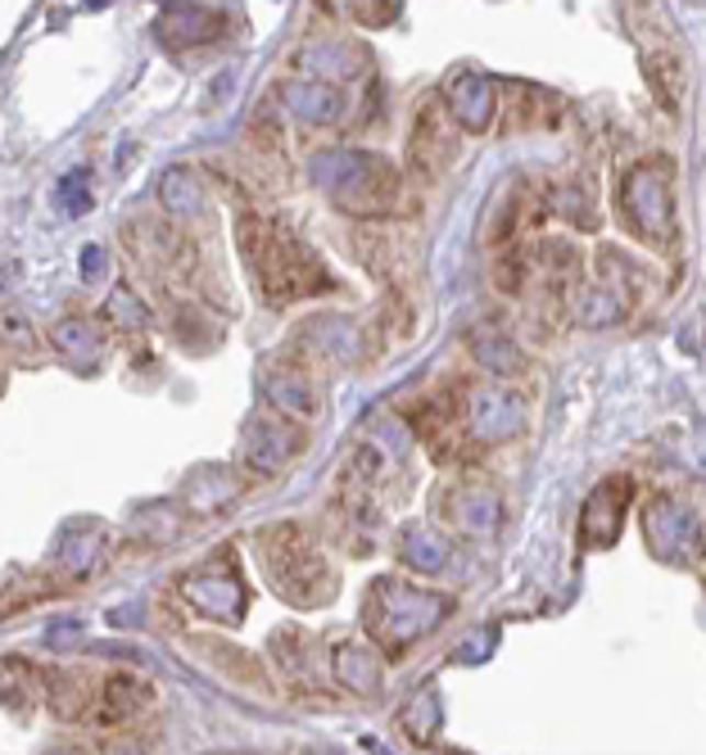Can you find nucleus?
Listing matches in <instances>:
<instances>
[{"label": "nucleus", "mask_w": 706, "mask_h": 755, "mask_svg": "<svg viewBox=\"0 0 706 755\" xmlns=\"http://www.w3.org/2000/svg\"><path fill=\"white\" fill-rule=\"evenodd\" d=\"M453 155V132H449V113L439 104H426L413 123V168L422 177H439V168Z\"/></svg>", "instance_id": "obj_1"}, {"label": "nucleus", "mask_w": 706, "mask_h": 755, "mask_svg": "<svg viewBox=\"0 0 706 755\" xmlns=\"http://www.w3.org/2000/svg\"><path fill=\"white\" fill-rule=\"evenodd\" d=\"M449 104H453V119L462 127H485L490 123V109H494L490 82L475 78V72H462V78L449 87Z\"/></svg>", "instance_id": "obj_2"}, {"label": "nucleus", "mask_w": 706, "mask_h": 755, "mask_svg": "<svg viewBox=\"0 0 706 755\" xmlns=\"http://www.w3.org/2000/svg\"><path fill=\"white\" fill-rule=\"evenodd\" d=\"M159 32L168 42H209V36L222 32V14L200 10V5H172L159 23Z\"/></svg>", "instance_id": "obj_3"}, {"label": "nucleus", "mask_w": 706, "mask_h": 755, "mask_svg": "<svg viewBox=\"0 0 706 755\" xmlns=\"http://www.w3.org/2000/svg\"><path fill=\"white\" fill-rule=\"evenodd\" d=\"M625 204H629V213H635L639 232H643V236H652V222H657V217H665V185H661V181H652V177H648V168H639V172H635V181L625 185Z\"/></svg>", "instance_id": "obj_4"}, {"label": "nucleus", "mask_w": 706, "mask_h": 755, "mask_svg": "<svg viewBox=\"0 0 706 755\" xmlns=\"http://www.w3.org/2000/svg\"><path fill=\"white\" fill-rule=\"evenodd\" d=\"M285 100H290V109L300 113V119H309V123H326V119H336V109H345V100H340L336 91H330V87H313V82L290 87Z\"/></svg>", "instance_id": "obj_5"}, {"label": "nucleus", "mask_w": 706, "mask_h": 755, "mask_svg": "<svg viewBox=\"0 0 706 755\" xmlns=\"http://www.w3.org/2000/svg\"><path fill=\"white\" fill-rule=\"evenodd\" d=\"M104 720H127L132 710H141V706H150V688L145 684H136V678H114V684H109V692H104Z\"/></svg>", "instance_id": "obj_6"}, {"label": "nucleus", "mask_w": 706, "mask_h": 755, "mask_svg": "<svg viewBox=\"0 0 706 755\" xmlns=\"http://www.w3.org/2000/svg\"><path fill=\"white\" fill-rule=\"evenodd\" d=\"M164 204H168L172 213H191V209L200 204L195 181L186 177V172H168V177H164Z\"/></svg>", "instance_id": "obj_7"}, {"label": "nucleus", "mask_w": 706, "mask_h": 755, "mask_svg": "<svg viewBox=\"0 0 706 755\" xmlns=\"http://www.w3.org/2000/svg\"><path fill=\"white\" fill-rule=\"evenodd\" d=\"M59 204H64L68 213H82V209L91 204V191H87V177H82V172H68V177H64V185H59Z\"/></svg>", "instance_id": "obj_8"}]
</instances>
